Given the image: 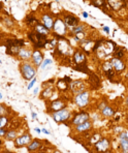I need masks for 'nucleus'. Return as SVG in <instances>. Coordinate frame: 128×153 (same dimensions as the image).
<instances>
[{
	"instance_id": "f257e3e1",
	"label": "nucleus",
	"mask_w": 128,
	"mask_h": 153,
	"mask_svg": "<svg viewBox=\"0 0 128 153\" xmlns=\"http://www.w3.org/2000/svg\"><path fill=\"white\" fill-rule=\"evenodd\" d=\"M20 71H21V75L24 80L27 81H31L35 78V75H36V67L33 65V63L27 61L20 65Z\"/></svg>"
},
{
	"instance_id": "f03ea898",
	"label": "nucleus",
	"mask_w": 128,
	"mask_h": 153,
	"mask_svg": "<svg viewBox=\"0 0 128 153\" xmlns=\"http://www.w3.org/2000/svg\"><path fill=\"white\" fill-rule=\"evenodd\" d=\"M28 37H29V39H30V42L33 44V47L36 48V49H38V50L40 48L46 47V45L48 44V42H49L46 35L38 34V33H36L35 31H33V32H29Z\"/></svg>"
},
{
	"instance_id": "7ed1b4c3",
	"label": "nucleus",
	"mask_w": 128,
	"mask_h": 153,
	"mask_svg": "<svg viewBox=\"0 0 128 153\" xmlns=\"http://www.w3.org/2000/svg\"><path fill=\"white\" fill-rule=\"evenodd\" d=\"M24 40L23 39H10L7 40L6 45V53L10 55H18L20 50L23 48Z\"/></svg>"
},
{
	"instance_id": "20e7f679",
	"label": "nucleus",
	"mask_w": 128,
	"mask_h": 153,
	"mask_svg": "<svg viewBox=\"0 0 128 153\" xmlns=\"http://www.w3.org/2000/svg\"><path fill=\"white\" fill-rule=\"evenodd\" d=\"M52 118L55 122L61 123V122H66L69 118H70V111L66 108L56 111L52 113Z\"/></svg>"
},
{
	"instance_id": "39448f33",
	"label": "nucleus",
	"mask_w": 128,
	"mask_h": 153,
	"mask_svg": "<svg viewBox=\"0 0 128 153\" xmlns=\"http://www.w3.org/2000/svg\"><path fill=\"white\" fill-rule=\"evenodd\" d=\"M90 102V92L89 91H83L81 93L75 94V103L78 108H85L88 105Z\"/></svg>"
},
{
	"instance_id": "423d86ee",
	"label": "nucleus",
	"mask_w": 128,
	"mask_h": 153,
	"mask_svg": "<svg viewBox=\"0 0 128 153\" xmlns=\"http://www.w3.org/2000/svg\"><path fill=\"white\" fill-rule=\"evenodd\" d=\"M32 137L29 134H24L22 136L18 137L15 140V146L17 148H21V147H25V146H28L29 144L32 141Z\"/></svg>"
},
{
	"instance_id": "0eeeda50",
	"label": "nucleus",
	"mask_w": 128,
	"mask_h": 153,
	"mask_svg": "<svg viewBox=\"0 0 128 153\" xmlns=\"http://www.w3.org/2000/svg\"><path fill=\"white\" fill-rule=\"evenodd\" d=\"M54 30H55V33H57L56 35H65L67 32V26L66 24L64 23L63 19H56V21L54 22Z\"/></svg>"
},
{
	"instance_id": "6e6552de",
	"label": "nucleus",
	"mask_w": 128,
	"mask_h": 153,
	"mask_svg": "<svg viewBox=\"0 0 128 153\" xmlns=\"http://www.w3.org/2000/svg\"><path fill=\"white\" fill-rule=\"evenodd\" d=\"M110 145H111V143H110L109 139L103 138L95 143V149L98 153H104L109 150Z\"/></svg>"
},
{
	"instance_id": "1a4fd4ad",
	"label": "nucleus",
	"mask_w": 128,
	"mask_h": 153,
	"mask_svg": "<svg viewBox=\"0 0 128 153\" xmlns=\"http://www.w3.org/2000/svg\"><path fill=\"white\" fill-rule=\"evenodd\" d=\"M69 87H70L71 91H73L75 94L81 93V92L85 91V89H86V85H85V83L81 80L73 81V82L70 83V85H69Z\"/></svg>"
},
{
	"instance_id": "9d476101",
	"label": "nucleus",
	"mask_w": 128,
	"mask_h": 153,
	"mask_svg": "<svg viewBox=\"0 0 128 153\" xmlns=\"http://www.w3.org/2000/svg\"><path fill=\"white\" fill-rule=\"evenodd\" d=\"M110 62H111L113 68L115 69V71H118V73H121V71H125V68H126V64H125V62L123 61L122 59H120V58L113 57Z\"/></svg>"
},
{
	"instance_id": "9b49d317",
	"label": "nucleus",
	"mask_w": 128,
	"mask_h": 153,
	"mask_svg": "<svg viewBox=\"0 0 128 153\" xmlns=\"http://www.w3.org/2000/svg\"><path fill=\"white\" fill-rule=\"evenodd\" d=\"M88 120H90V115L88 113H86V112H81V113L77 114L73 117V119L71 120V124H73L75 126V125L84 123Z\"/></svg>"
},
{
	"instance_id": "f8f14e48",
	"label": "nucleus",
	"mask_w": 128,
	"mask_h": 153,
	"mask_svg": "<svg viewBox=\"0 0 128 153\" xmlns=\"http://www.w3.org/2000/svg\"><path fill=\"white\" fill-rule=\"evenodd\" d=\"M31 59H32V63L35 67H39L40 65H41L42 61H44V55H42L40 50L36 49V50L33 51Z\"/></svg>"
},
{
	"instance_id": "ddd939ff",
	"label": "nucleus",
	"mask_w": 128,
	"mask_h": 153,
	"mask_svg": "<svg viewBox=\"0 0 128 153\" xmlns=\"http://www.w3.org/2000/svg\"><path fill=\"white\" fill-rule=\"evenodd\" d=\"M119 144L123 153H128V136L126 132H121L119 134Z\"/></svg>"
},
{
	"instance_id": "4468645a",
	"label": "nucleus",
	"mask_w": 128,
	"mask_h": 153,
	"mask_svg": "<svg viewBox=\"0 0 128 153\" xmlns=\"http://www.w3.org/2000/svg\"><path fill=\"white\" fill-rule=\"evenodd\" d=\"M63 21H64V23L66 24V26L71 27V28L78 26V23H80V20H78L77 17L73 16V15H66L63 18Z\"/></svg>"
},
{
	"instance_id": "2eb2a0df",
	"label": "nucleus",
	"mask_w": 128,
	"mask_h": 153,
	"mask_svg": "<svg viewBox=\"0 0 128 153\" xmlns=\"http://www.w3.org/2000/svg\"><path fill=\"white\" fill-rule=\"evenodd\" d=\"M65 108V102H62L61 100H56L51 102L50 103V107H49V112H56V111H59V110L63 109Z\"/></svg>"
},
{
	"instance_id": "dca6fc26",
	"label": "nucleus",
	"mask_w": 128,
	"mask_h": 153,
	"mask_svg": "<svg viewBox=\"0 0 128 153\" xmlns=\"http://www.w3.org/2000/svg\"><path fill=\"white\" fill-rule=\"evenodd\" d=\"M41 146H42L41 141L38 140V139H34V140L31 141V143L27 146V149H28V151L30 153H33L38 151L40 148H41Z\"/></svg>"
},
{
	"instance_id": "f3484780",
	"label": "nucleus",
	"mask_w": 128,
	"mask_h": 153,
	"mask_svg": "<svg viewBox=\"0 0 128 153\" xmlns=\"http://www.w3.org/2000/svg\"><path fill=\"white\" fill-rule=\"evenodd\" d=\"M73 61L78 65H82L86 63V56L81 50H78L73 53Z\"/></svg>"
},
{
	"instance_id": "a211bd4d",
	"label": "nucleus",
	"mask_w": 128,
	"mask_h": 153,
	"mask_svg": "<svg viewBox=\"0 0 128 153\" xmlns=\"http://www.w3.org/2000/svg\"><path fill=\"white\" fill-rule=\"evenodd\" d=\"M92 126H93V125H92V122L90 120H88V121H86V122H84V123H81V124H78V125H75V131H77V132L81 134V132L88 131L89 129H91Z\"/></svg>"
},
{
	"instance_id": "6ab92c4d",
	"label": "nucleus",
	"mask_w": 128,
	"mask_h": 153,
	"mask_svg": "<svg viewBox=\"0 0 128 153\" xmlns=\"http://www.w3.org/2000/svg\"><path fill=\"white\" fill-rule=\"evenodd\" d=\"M41 22H42V25H44L48 29H53L54 27V19L51 17L50 15H48V13H46V15H44L41 17Z\"/></svg>"
},
{
	"instance_id": "aec40b11",
	"label": "nucleus",
	"mask_w": 128,
	"mask_h": 153,
	"mask_svg": "<svg viewBox=\"0 0 128 153\" xmlns=\"http://www.w3.org/2000/svg\"><path fill=\"white\" fill-rule=\"evenodd\" d=\"M32 53H33V51H31L30 49L22 48L21 50H20L19 54H18V56H19L22 60H29L32 57Z\"/></svg>"
},
{
	"instance_id": "412c9836",
	"label": "nucleus",
	"mask_w": 128,
	"mask_h": 153,
	"mask_svg": "<svg viewBox=\"0 0 128 153\" xmlns=\"http://www.w3.org/2000/svg\"><path fill=\"white\" fill-rule=\"evenodd\" d=\"M107 2L114 10H118L124 6L126 0H107Z\"/></svg>"
},
{
	"instance_id": "4be33fe9",
	"label": "nucleus",
	"mask_w": 128,
	"mask_h": 153,
	"mask_svg": "<svg viewBox=\"0 0 128 153\" xmlns=\"http://www.w3.org/2000/svg\"><path fill=\"white\" fill-rule=\"evenodd\" d=\"M103 71H104V74L107 76L109 79H111L112 76H115V69L113 68L111 62H105V63L103 64Z\"/></svg>"
},
{
	"instance_id": "5701e85b",
	"label": "nucleus",
	"mask_w": 128,
	"mask_h": 153,
	"mask_svg": "<svg viewBox=\"0 0 128 153\" xmlns=\"http://www.w3.org/2000/svg\"><path fill=\"white\" fill-rule=\"evenodd\" d=\"M101 115L103 117H107V118H110V117H113L114 115H115V110L113 109L112 107H110V105H105V107H103L101 110Z\"/></svg>"
},
{
	"instance_id": "b1692460",
	"label": "nucleus",
	"mask_w": 128,
	"mask_h": 153,
	"mask_svg": "<svg viewBox=\"0 0 128 153\" xmlns=\"http://www.w3.org/2000/svg\"><path fill=\"white\" fill-rule=\"evenodd\" d=\"M34 31L36 33H38V34L46 35V36L49 34V33H50V29H48L44 25H42V24H39V23L34 27Z\"/></svg>"
},
{
	"instance_id": "393cba45",
	"label": "nucleus",
	"mask_w": 128,
	"mask_h": 153,
	"mask_svg": "<svg viewBox=\"0 0 128 153\" xmlns=\"http://www.w3.org/2000/svg\"><path fill=\"white\" fill-rule=\"evenodd\" d=\"M52 94H53V89H52V87H49V88L44 89V91H42V93L40 94V97L42 98V100H48L49 97H51Z\"/></svg>"
},
{
	"instance_id": "a878e982",
	"label": "nucleus",
	"mask_w": 128,
	"mask_h": 153,
	"mask_svg": "<svg viewBox=\"0 0 128 153\" xmlns=\"http://www.w3.org/2000/svg\"><path fill=\"white\" fill-rule=\"evenodd\" d=\"M5 139L7 141H15L16 139H17V131H16L15 129H12V130H8V131H6Z\"/></svg>"
},
{
	"instance_id": "bb28decb",
	"label": "nucleus",
	"mask_w": 128,
	"mask_h": 153,
	"mask_svg": "<svg viewBox=\"0 0 128 153\" xmlns=\"http://www.w3.org/2000/svg\"><path fill=\"white\" fill-rule=\"evenodd\" d=\"M26 23L28 26H31V27H35L38 24V20L35 19L34 17H30V16H28V17L26 18Z\"/></svg>"
},
{
	"instance_id": "cd10ccee",
	"label": "nucleus",
	"mask_w": 128,
	"mask_h": 153,
	"mask_svg": "<svg viewBox=\"0 0 128 153\" xmlns=\"http://www.w3.org/2000/svg\"><path fill=\"white\" fill-rule=\"evenodd\" d=\"M57 88L59 90H61V91H64V90H66L68 88V85H67V82H65L64 79L63 80H58L57 82Z\"/></svg>"
},
{
	"instance_id": "c85d7f7f",
	"label": "nucleus",
	"mask_w": 128,
	"mask_h": 153,
	"mask_svg": "<svg viewBox=\"0 0 128 153\" xmlns=\"http://www.w3.org/2000/svg\"><path fill=\"white\" fill-rule=\"evenodd\" d=\"M85 29H86V27H85V25L81 24V25H78V26L73 27V28H71V31H73V33L77 34V33H80V32H84Z\"/></svg>"
},
{
	"instance_id": "c756f323",
	"label": "nucleus",
	"mask_w": 128,
	"mask_h": 153,
	"mask_svg": "<svg viewBox=\"0 0 128 153\" xmlns=\"http://www.w3.org/2000/svg\"><path fill=\"white\" fill-rule=\"evenodd\" d=\"M8 123V117L5 115H1L0 116V128H4Z\"/></svg>"
},
{
	"instance_id": "7c9ffc66",
	"label": "nucleus",
	"mask_w": 128,
	"mask_h": 153,
	"mask_svg": "<svg viewBox=\"0 0 128 153\" xmlns=\"http://www.w3.org/2000/svg\"><path fill=\"white\" fill-rule=\"evenodd\" d=\"M92 4L97 7H101L105 4V0H92Z\"/></svg>"
},
{
	"instance_id": "2f4dec72",
	"label": "nucleus",
	"mask_w": 128,
	"mask_h": 153,
	"mask_svg": "<svg viewBox=\"0 0 128 153\" xmlns=\"http://www.w3.org/2000/svg\"><path fill=\"white\" fill-rule=\"evenodd\" d=\"M52 63V60L51 59H46V60H44L42 61V63H41V69H46V67L48 66V65H50Z\"/></svg>"
},
{
	"instance_id": "473e14b6",
	"label": "nucleus",
	"mask_w": 128,
	"mask_h": 153,
	"mask_svg": "<svg viewBox=\"0 0 128 153\" xmlns=\"http://www.w3.org/2000/svg\"><path fill=\"white\" fill-rule=\"evenodd\" d=\"M4 24H5L7 27H13V22L10 21V19H8V18H5V19H4Z\"/></svg>"
},
{
	"instance_id": "72a5a7b5",
	"label": "nucleus",
	"mask_w": 128,
	"mask_h": 153,
	"mask_svg": "<svg viewBox=\"0 0 128 153\" xmlns=\"http://www.w3.org/2000/svg\"><path fill=\"white\" fill-rule=\"evenodd\" d=\"M35 82H36V78H34V79H32V80H31V82L29 83V85H28V90H30L33 86H34Z\"/></svg>"
},
{
	"instance_id": "f704fd0d",
	"label": "nucleus",
	"mask_w": 128,
	"mask_h": 153,
	"mask_svg": "<svg viewBox=\"0 0 128 153\" xmlns=\"http://www.w3.org/2000/svg\"><path fill=\"white\" fill-rule=\"evenodd\" d=\"M5 111H6V108L4 107V105H0V116H1V115H4Z\"/></svg>"
},
{
	"instance_id": "c9c22d12",
	"label": "nucleus",
	"mask_w": 128,
	"mask_h": 153,
	"mask_svg": "<svg viewBox=\"0 0 128 153\" xmlns=\"http://www.w3.org/2000/svg\"><path fill=\"white\" fill-rule=\"evenodd\" d=\"M6 130L4 128H0V137H5Z\"/></svg>"
},
{
	"instance_id": "e433bc0d",
	"label": "nucleus",
	"mask_w": 128,
	"mask_h": 153,
	"mask_svg": "<svg viewBox=\"0 0 128 153\" xmlns=\"http://www.w3.org/2000/svg\"><path fill=\"white\" fill-rule=\"evenodd\" d=\"M41 131L44 132V134H50V131H49L48 129H46V128H42Z\"/></svg>"
},
{
	"instance_id": "4c0bfd02",
	"label": "nucleus",
	"mask_w": 128,
	"mask_h": 153,
	"mask_svg": "<svg viewBox=\"0 0 128 153\" xmlns=\"http://www.w3.org/2000/svg\"><path fill=\"white\" fill-rule=\"evenodd\" d=\"M103 30H104L107 33H110V29H109V27H107V26H104V27H103Z\"/></svg>"
},
{
	"instance_id": "58836bf2",
	"label": "nucleus",
	"mask_w": 128,
	"mask_h": 153,
	"mask_svg": "<svg viewBox=\"0 0 128 153\" xmlns=\"http://www.w3.org/2000/svg\"><path fill=\"white\" fill-rule=\"evenodd\" d=\"M82 15H83V17H84V18H88V17H89V15H88V13H87L86 12H83Z\"/></svg>"
},
{
	"instance_id": "ea45409f",
	"label": "nucleus",
	"mask_w": 128,
	"mask_h": 153,
	"mask_svg": "<svg viewBox=\"0 0 128 153\" xmlns=\"http://www.w3.org/2000/svg\"><path fill=\"white\" fill-rule=\"evenodd\" d=\"M35 131H36L37 134H40V132H41V129H39L38 127H36V128H35Z\"/></svg>"
},
{
	"instance_id": "a19ab883",
	"label": "nucleus",
	"mask_w": 128,
	"mask_h": 153,
	"mask_svg": "<svg viewBox=\"0 0 128 153\" xmlns=\"http://www.w3.org/2000/svg\"><path fill=\"white\" fill-rule=\"evenodd\" d=\"M125 105L128 107V94H127V96H126V98H125Z\"/></svg>"
},
{
	"instance_id": "79ce46f5",
	"label": "nucleus",
	"mask_w": 128,
	"mask_h": 153,
	"mask_svg": "<svg viewBox=\"0 0 128 153\" xmlns=\"http://www.w3.org/2000/svg\"><path fill=\"white\" fill-rule=\"evenodd\" d=\"M32 117H33V118H34V119H36L37 115H36V114H35V113H34V112H32Z\"/></svg>"
},
{
	"instance_id": "37998d69",
	"label": "nucleus",
	"mask_w": 128,
	"mask_h": 153,
	"mask_svg": "<svg viewBox=\"0 0 128 153\" xmlns=\"http://www.w3.org/2000/svg\"><path fill=\"white\" fill-rule=\"evenodd\" d=\"M37 92H38V88H35V90H34V94H37Z\"/></svg>"
},
{
	"instance_id": "c03bdc74",
	"label": "nucleus",
	"mask_w": 128,
	"mask_h": 153,
	"mask_svg": "<svg viewBox=\"0 0 128 153\" xmlns=\"http://www.w3.org/2000/svg\"><path fill=\"white\" fill-rule=\"evenodd\" d=\"M126 76V78L128 79V71H127V73H126V76Z\"/></svg>"
},
{
	"instance_id": "a18cd8bd",
	"label": "nucleus",
	"mask_w": 128,
	"mask_h": 153,
	"mask_svg": "<svg viewBox=\"0 0 128 153\" xmlns=\"http://www.w3.org/2000/svg\"><path fill=\"white\" fill-rule=\"evenodd\" d=\"M37 153H46L44 151H39V152H37Z\"/></svg>"
},
{
	"instance_id": "49530a36",
	"label": "nucleus",
	"mask_w": 128,
	"mask_h": 153,
	"mask_svg": "<svg viewBox=\"0 0 128 153\" xmlns=\"http://www.w3.org/2000/svg\"><path fill=\"white\" fill-rule=\"evenodd\" d=\"M1 98H2V94L0 93V100H1Z\"/></svg>"
},
{
	"instance_id": "de8ad7c7",
	"label": "nucleus",
	"mask_w": 128,
	"mask_h": 153,
	"mask_svg": "<svg viewBox=\"0 0 128 153\" xmlns=\"http://www.w3.org/2000/svg\"><path fill=\"white\" fill-rule=\"evenodd\" d=\"M1 144H2V141H1V140H0V145H1Z\"/></svg>"
},
{
	"instance_id": "09e8293b",
	"label": "nucleus",
	"mask_w": 128,
	"mask_h": 153,
	"mask_svg": "<svg viewBox=\"0 0 128 153\" xmlns=\"http://www.w3.org/2000/svg\"><path fill=\"white\" fill-rule=\"evenodd\" d=\"M55 1H56V2H58V1H59V0H55Z\"/></svg>"
},
{
	"instance_id": "8fccbe9b",
	"label": "nucleus",
	"mask_w": 128,
	"mask_h": 153,
	"mask_svg": "<svg viewBox=\"0 0 128 153\" xmlns=\"http://www.w3.org/2000/svg\"><path fill=\"white\" fill-rule=\"evenodd\" d=\"M0 10H1V4H0Z\"/></svg>"
},
{
	"instance_id": "3c124183",
	"label": "nucleus",
	"mask_w": 128,
	"mask_h": 153,
	"mask_svg": "<svg viewBox=\"0 0 128 153\" xmlns=\"http://www.w3.org/2000/svg\"><path fill=\"white\" fill-rule=\"evenodd\" d=\"M0 63H1V60H0Z\"/></svg>"
},
{
	"instance_id": "603ef678",
	"label": "nucleus",
	"mask_w": 128,
	"mask_h": 153,
	"mask_svg": "<svg viewBox=\"0 0 128 153\" xmlns=\"http://www.w3.org/2000/svg\"><path fill=\"white\" fill-rule=\"evenodd\" d=\"M127 85H128V82H127Z\"/></svg>"
},
{
	"instance_id": "864d4df0",
	"label": "nucleus",
	"mask_w": 128,
	"mask_h": 153,
	"mask_svg": "<svg viewBox=\"0 0 128 153\" xmlns=\"http://www.w3.org/2000/svg\"><path fill=\"white\" fill-rule=\"evenodd\" d=\"M8 153H10V152H8Z\"/></svg>"
}]
</instances>
